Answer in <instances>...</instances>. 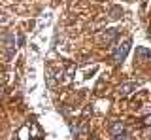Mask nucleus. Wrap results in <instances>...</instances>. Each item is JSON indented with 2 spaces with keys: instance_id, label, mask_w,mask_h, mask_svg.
<instances>
[{
  "instance_id": "nucleus-1",
  "label": "nucleus",
  "mask_w": 151,
  "mask_h": 140,
  "mask_svg": "<svg viewBox=\"0 0 151 140\" xmlns=\"http://www.w3.org/2000/svg\"><path fill=\"white\" fill-rule=\"evenodd\" d=\"M130 48H132V40L130 38H127L125 42H121V44L115 48V51H113V61H115V63H123V61L127 59V55H129Z\"/></svg>"
},
{
  "instance_id": "nucleus-2",
  "label": "nucleus",
  "mask_w": 151,
  "mask_h": 140,
  "mask_svg": "<svg viewBox=\"0 0 151 140\" xmlns=\"http://www.w3.org/2000/svg\"><path fill=\"white\" fill-rule=\"evenodd\" d=\"M136 89H138V83H136V82H125V83L119 85V97H129Z\"/></svg>"
},
{
  "instance_id": "nucleus-3",
  "label": "nucleus",
  "mask_w": 151,
  "mask_h": 140,
  "mask_svg": "<svg viewBox=\"0 0 151 140\" xmlns=\"http://www.w3.org/2000/svg\"><path fill=\"white\" fill-rule=\"evenodd\" d=\"M110 133L113 134V136L123 134V133H125V123H123V121H113V123L110 125Z\"/></svg>"
},
{
  "instance_id": "nucleus-4",
  "label": "nucleus",
  "mask_w": 151,
  "mask_h": 140,
  "mask_svg": "<svg viewBox=\"0 0 151 140\" xmlns=\"http://www.w3.org/2000/svg\"><path fill=\"white\" fill-rule=\"evenodd\" d=\"M145 57H151V49L147 48H136V61H144Z\"/></svg>"
},
{
  "instance_id": "nucleus-5",
  "label": "nucleus",
  "mask_w": 151,
  "mask_h": 140,
  "mask_svg": "<svg viewBox=\"0 0 151 140\" xmlns=\"http://www.w3.org/2000/svg\"><path fill=\"white\" fill-rule=\"evenodd\" d=\"M115 38H117V30L115 29H108L106 32H104V40L106 42H113Z\"/></svg>"
},
{
  "instance_id": "nucleus-6",
  "label": "nucleus",
  "mask_w": 151,
  "mask_h": 140,
  "mask_svg": "<svg viewBox=\"0 0 151 140\" xmlns=\"http://www.w3.org/2000/svg\"><path fill=\"white\" fill-rule=\"evenodd\" d=\"M45 80H47V87H49V89H53V87H55V80H53V72H51L49 68L45 70Z\"/></svg>"
},
{
  "instance_id": "nucleus-7",
  "label": "nucleus",
  "mask_w": 151,
  "mask_h": 140,
  "mask_svg": "<svg viewBox=\"0 0 151 140\" xmlns=\"http://www.w3.org/2000/svg\"><path fill=\"white\" fill-rule=\"evenodd\" d=\"M121 15H123V8H119V6L111 8V12H110V17H111V19H119Z\"/></svg>"
},
{
  "instance_id": "nucleus-8",
  "label": "nucleus",
  "mask_w": 151,
  "mask_h": 140,
  "mask_svg": "<svg viewBox=\"0 0 151 140\" xmlns=\"http://www.w3.org/2000/svg\"><path fill=\"white\" fill-rule=\"evenodd\" d=\"M76 74V64H68L66 66V80H72Z\"/></svg>"
},
{
  "instance_id": "nucleus-9",
  "label": "nucleus",
  "mask_w": 151,
  "mask_h": 140,
  "mask_svg": "<svg viewBox=\"0 0 151 140\" xmlns=\"http://www.w3.org/2000/svg\"><path fill=\"white\" fill-rule=\"evenodd\" d=\"M19 138H21V140H27L28 138V127H23L21 131H19Z\"/></svg>"
},
{
  "instance_id": "nucleus-10",
  "label": "nucleus",
  "mask_w": 151,
  "mask_h": 140,
  "mask_svg": "<svg viewBox=\"0 0 151 140\" xmlns=\"http://www.w3.org/2000/svg\"><path fill=\"white\" fill-rule=\"evenodd\" d=\"M142 125H144V127H149L151 125V115H145L144 121H142Z\"/></svg>"
},
{
  "instance_id": "nucleus-11",
  "label": "nucleus",
  "mask_w": 151,
  "mask_h": 140,
  "mask_svg": "<svg viewBox=\"0 0 151 140\" xmlns=\"http://www.w3.org/2000/svg\"><path fill=\"white\" fill-rule=\"evenodd\" d=\"M115 140H129V134L123 133V134H119V136H115Z\"/></svg>"
},
{
  "instance_id": "nucleus-12",
  "label": "nucleus",
  "mask_w": 151,
  "mask_h": 140,
  "mask_svg": "<svg viewBox=\"0 0 151 140\" xmlns=\"http://www.w3.org/2000/svg\"><path fill=\"white\" fill-rule=\"evenodd\" d=\"M2 95H4V87L0 85V99H2Z\"/></svg>"
},
{
  "instance_id": "nucleus-13",
  "label": "nucleus",
  "mask_w": 151,
  "mask_h": 140,
  "mask_svg": "<svg viewBox=\"0 0 151 140\" xmlns=\"http://www.w3.org/2000/svg\"><path fill=\"white\" fill-rule=\"evenodd\" d=\"M93 140H96V138H93Z\"/></svg>"
}]
</instances>
